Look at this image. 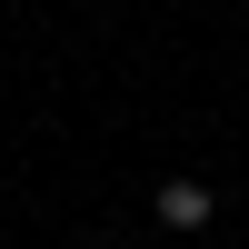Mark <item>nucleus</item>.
<instances>
[{
    "instance_id": "1",
    "label": "nucleus",
    "mask_w": 249,
    "mask_h": 249,
    "mask_svg": "<svg viewBox=\"0 0 249 249\" xmlns=\"http://www.w3.org/2000/svg\"><path fill=\"white\" fill-rule=\"evenodd\" d=\"M150 210L170 219V230H210V210H219V199L199 190V179H160V199H150Z\"/></svg>"
},
{
    "instance_id": "2",
    "label": "nucleus",
    "mask_w": 249,
    "mask_h": 249,
    "mask_svg": "<svg viewBox=\"0 0 249 249\" xmlns=\"http://www.w3.org/2000/svg\"><path fill=\"white\" fill-rule=\"evenodd\" d=\"M80 249H110V239H80Z\"/></svg>"
}]
</instances>
